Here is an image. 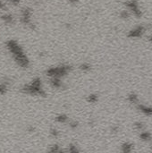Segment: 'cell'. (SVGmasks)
<instances>
[{"label":"cell","instance_id":"1","mask_svg":"<svg viewBox=\"0 0 152 153\" xmlns=\"http://www.w3.org/2000/svg\"><path fill=\"white\" fill-rule=\"evenodd\" d=\"M6 47L8 49V50L11 52V54L13 55L14 60L16 61L18 64L21 67L27 68L29 66V59L26 56V55L23 52V49L18 45V43L14 40H11L9 41H7Z\"/></svg>","mask_w":152,"mask_h":153},{"label":"cell","instance_id":"2","mask_svg":"<svg viewBox=\"0 0 152 153\" xmlns=\"http://www.w3.org/2000/svg\"><path fill=\"white\" fill-rule=\"evenodd\" d=\"M23 91L25 93L31 94V95H40V96H45V92L41 87V81L40 78H36L32 81L30 84L24 86Z\"/></svg>","mask_w":152,"mask_h":153},{"label":"cell","instance_id":"3","mask_svg":"<svg viewBox=\"0 0 152 153\" xmlns=\"http://www.w3.org/2000/svg\"><path fill=\"white\" fill-rule=\"evenodd\" d=\"M71 70V67L69 65H61L58 67H52L47 71V73L49 76L55 77V78H61V77L66 75Z\"/></svg>","mask_w":152,"mask_h":153},{"label":"cell","instance_id":"4","mask_svg":"<svg viewBox=\"0 0 152 153\" xmlns=\"http://www.w3.org/2000/svg\"><path fill=\"white\" fill-rule=\"evenodd\" d=\"M144 28L143 27H137L136 29H134V30L131 31L129 33V37H131V38H138V37H140L142 35V33L144 32Z\"/></svg>","mask_w":152,"mask_h":153},{"label":"cell","instance_id":"5","mask_svg":"<svg viewBox=\"0 0 152 153\" xmlns=\"http://www.w3.org/2000/svg\"><path fill=\"white\" fill-rule=\"evenodd\" d=\"M138 108L141 112H143L145 115L147 116L152 115V108H150V107H146V106H143V105H138Z\"/></svg>","mask_w":152,"mask_h":153},{"label":"cell","instance_id":"6","mask_svg":"<svg viewBox=\"0 0 152 153\" xmlns=\"http://www.w3.org/2000/svg\"><path fill=\"white\" fill-rule=\"evenodd\" d=\"M122 150H123L124 152L127 153V152H131V150H132V145L131 144V143H125V144H123V146H122Z\"/></svg>","mask_w":152,"mask_h":153},{"label":"cell","instance_id":"7","mask_svg":"<svg viewBox=\"0 0 152 153\" xmlns=\"http://www.w3.org/2000/svg\"><path fill=\"white\" fill-rule=\"evenodd\" d=\"M55 120L58 123H65L66 121L68 120V117L67 116L64 115V114H61V115L57 116V117H55Z\"/></svg>","mask_w":152,"mask_h":153},{"label":"cell","instance_id":"8","mask_svg":"<svg viewBox=\"0 0 152 153\" xmlns=\"http://www.w3.org/2000/svg\"><path fill=\"white\" fill-rule=\"evenodd\" d=\"M150 134L148 132H143L140 133V139L143 140V141H149V140H150Z\"/></svg>","mask_w":152,"mask_h":153},{"label":"cell","instance_id":"9","mask_svg":"<svg viewBox=\"0 0 152 153\" xmlns=\"http://www.w3.org/2000/svg\"><path fill=\"white\" fill-rule=\"evenodd\" d=\"M81 68L82 71H84V72H88V71H90V68H91V66H90V64H88V63H84V64H82L81 65Z\"/></svg>","mask_w":152,"mask_h":153},{"label":"cell","instance_id":"10","mask_svg":"<svg viewBox=\"0 0 152 153\" xmlns=\"http://www.w3.org/2000/svg\"><path fill=\"white\" fill-rule=\"evenodd\" d=\"M7 91V84L5 82L0 83V94H5Z\"/></svg>","mask_w":152,"mask_h":153},{"label":"cell","instance_id":"11","mask_svg":"<svg viewBox=\"0 0 152 153\" xmlns=\"http://www.w3.org/2000/svg\"><path fill=\"white\" fill-rule=\"evenodd\" d=\"M98 100V96L95 94H91V95L88 96V101L90 103H95Z\"/></svg>","mask_w":152,"mask_h":153},{"label":"cell","instance_id":"12","mask_svg":"<svg viewBox=\"0 0 152 153\" xmlns=\"http://www.w3.org/2000/svg\"><path fill=\"white\" fill-rule=\"evenodd\" d=\"M129 101L131 103H137L138 102V97L135 94H131L129 96Z\"/></svg>","mask_w":152,"mask_h":153},{"label":"cell","instance_id":"13","mask_svg":"<svg viewBox=\"0 0 152 153\" xmlns=\"http://www.w3.org/2000/svg\"><path fill=\"white\" fill-rule=\"evenodd\" d=\"M50 151L57 152V151H61V150L59 149V147L57 146V145H54V146H52V148L50 149Z\"/></svg>","mask_w":152,"mask_h":153},{"label":"cell","instance_id":"14","mask_svg":"<svg viewBox=\"0 0 152 153\" xmlns=\"http://www.w3.org/2000/svg\"><path fill=\"white\" fill-rule=\"evenodd\" d=\"M77 126H78V123L75 122V121L70 123V127H72V128H76Z\"/></svg>","mask_w":152,"mask_h":153},{"label":"cell","instance_id":"15","mask_svg":"<svg viewBox=\"0 0 152 153\" xmlns=\"http://www.w3.org/2000/svg\"><path fill=\"white\" fill-rule=\"evenodd\" d=\"M51 134L53 136H57V134H58V132H57L55 129H52V130H51Z\"/></svg>","mask_w":152,"mask_h":153},{"label":"cell","instance_id":"16","mask_svg":"<svg viewBox=\"0 0 152 153\" xmlns=\"http://www.w3.org/2000/svg\"><path fill=\"white\" fill-rule=\"evenodd\" d=\"M135 126H136L138 129H141L142 127H143V125H142L141 123H135Z\"/></svg>","mask_w":152,"mask_h":153},{"label":"cell","instance_id":"17","mask_svg":"<svg viewBox=\"0 0 152 153\" xmlns=\"http://www.w3.org/2000/svg\"><path fill=\"white\" fill-rule=\"evenodd\" d=\"M149 40H150V41L152 42V36L150 37V38H149Z\"/></svg>","mask_w":152,"mask_h":153}]
</instances>
